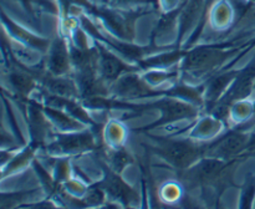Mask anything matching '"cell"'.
Segmentation results:
<instances>
[{
    "label": "cell",
    "instance_id": "ac0fdd59",
    "mask_svg": "<svg viewBox=\"0 0 255 209\" xmlns=\"http://www.w3.org/2000/svg\"><path fill=\"white\" fill-rule=\"evenodd\" d=\"M45 113L47 114V116L50 117V119H52L54 121V123L56 124L57 127H60V128L62 129H77L79 127H81V124L79 123V122H76L74 119V117H70L67 116V114L62 113V112L60 111H56V109L54 108H45L44 109Z\"/></svg>",
    "mask_w": 255,
    "mask_h": 209
},
{
    "label": "cell",
    "instance_id": "9a60e30c",
    "mask_svg": "<svg viewBox=\"0 0 255 209\" xmlns=\"http://www.w3.org/2000/svg\"><path fill=\"white\" fill-rule=\"evenodd\" d=\"M15 1L32 17L36 14V9L57 12V6L54 0H15Z\"/></svg>",
    "mask_w": 255,
    "mask_h": 209
},
{
    "label": "cell",
    "instance_id": "6da1fadb",
    "mask_svg": "<svg viewBox=\"0 0 255 209\" xmlns=\"http://www.w3.org/2000/svg\"><path fill=\"white\" fill-rule=\"evenodd\" d=\"M206 149L189 139H157L153 151L177 169L189 168Z\"/></svg>",
    "mask_w": 255,
    "mask_h": 209
},
{
    "label": "cell",
    "instance_id": "ba28073f",
    "mask_svg": "<svg viewBox=\"0 0 255 209\" xmlns=\"http://www.w3.org/2000/svg\"><path fill=\"white\" fill-rule=\"evenodd\" d=\"M71 62V52L67 50L64 39H55L49 49L47 70L54 76H62L69 71Z\"/></svg>",
    "mask_w": 255,
    "mask_h": 209
},
{
    "label": "cell",
    "instance_id": "f1b7e54d",
    "mask_svg": "<svg viewBox=\"0 0 255 209\" xmlns=\"http://www.w3.org/2000/svg\"><path fill=\"white\" fill-rule=\"evenodd\" d=\"M249 2H252V4H255V0H248Z\"/></svg>",
    "mask_w": 255,
    "mask_h": 209
},
{
    "label": "cell",
    "instance_id": "603a6c76",
    "mask_svg": "<svg viewBox=\"0 0 255 209\" xmlns=\"http://www.w3.org/2000/svg\"><path fill=\"white\" fill-rule=\"evenodd\" d=\"M32 151H34V147H27L26 149L21 152L17 157H15L14 161L11 163H9V171H15L19 167H22L26 164V162L31 158L32 156Z\"/></svg>",
    "mask_w": 255,
    "mask_h": 209
},
{
    "label": "cell",
    "instance_id": "d4e9b609",
    "mask_svg": "<svg viewBox=\"0 0 255 209\" xmlns=\"http://www.w3.org/2000/svg\"><path fill=\"white\" fill-rule=\"evenodd\" d=\"M247 151H255V124L253 127V131L249 133V143Z\"/></svg>",
    "mask_w": 255,
    "mask_h": 209
},
{
    "label": "cell",
    "instance_id": "4316f807",
    "mask_svg": "<svg viewBox=\"0 0 255 209\" xmlns=\"http://www.w3.org/2000/svg\"><path fill=\"white\" fill-rule=\"evenodd\" d=\"M252 46H255V37H254V39L253 40H252V44H251V47Z\"/></svg>",
    "mask_w": 255,
    "mask_h": 209
},
{
    "label": "cell",
    "instance_id": "3957f363",
    "mask_svg": "<svg viewBox=\"0 0 255 209\" xmlns=\"http://www.w3.org/2000/svg\"><path fill=\"white\" fill-rule=\"evenodd\" d=\"M249 134L243 131H233L206 149L209 157L229 159L248 148Z\"/></svg>",
    "mask_w": 255,
    "mask_h": 209
},
{
    "label": "cell",
    "instance_id": "44dd1931",
    "mask_svg": "<svg viewBox=\"0 0 255 209\" xmlns=\"http://www.w3.org/2000/svg\"><path fill=\"white\" fill-rule=\"evenodd\" d=\"M254 197H255V177H252L243 189V194H242V199H241V207H243V208H246V207H251L254 201Z\"/></svg>",
    "mask_w": 255,
    "mask_h": 209
},
{
    "label": "cell",
    "instance_id": "7402d4cb",
    "mask_svg": "<svg viewBox=\"0 0 255 209\" xmlns=\"http://www.w3.org/2000/svg\"><path fill=\"white\" fill-rule=\"evenodd\" d=\"M111 161H112V166H114L115 168L122 169L125 166L131 163L132 159H131V156H129L125 149H119V151H116L114 154H112Z\"/></svg>",
    "mask_w": 255,
    "mask_h": 209
},
{
    "label": "cell",
    "instance_id": "83f0119b",
    "mask_svg": "<svg viewBox=\"0 0 255 209\" xmlns=\"http://www.w3.org/2000/svg\"><path fill=\"white\" fill-rule=\"evenodd\" d=\"M252 96L255 97V84H254V89H253V95H252Z\"/></svg>",
    "mask_w": 255,
    "mask_h": 209
},
{
    "label": "cell",
    "instance_id": "7c38bea8",
    "mask_svg": "<svg viewBox=\"0 0 255 209\" xmlns=\"http://www.w3.org/2000/svg\"><path fill=\"white\" fill-rule=\"evenodd\" d=\"M239 71H229L224 72V74L219 75V76L214 77L208 82V87H207L206 92V100L208 104H214L221 99L222 95L226 92L227 87L231 84H233L234 80L238 76Z\"/></svg>",
    "mask_w": 255,
    "mask_h": 209
},
{
    "label": "cell",
    "instance_id": "4fadbf2b",
    "mask_svg": "<svg viewBox=\"0 0 255 209\" xmlns=\"http://www.w3.org/2000/svg\"><path fill=\"white\" fill-rule=\"evenodd\" d=\"M211 19L216 26H224L228 25L233 19V14L236 12V7H233L229 0H217L212 5L211 10ZM208 12V15H209Z\"/></svg>",
    "mask_w": 255,
    "mask_h": 209
},
{
    "label": "cell",
    "instance_id": "5b68a950",
    "mask_svg": "<svg viewBox=\"0 0 255 209\" xmlns=\"http://www.w3.org/2000/svg\"><path fill=\"white\" fill-rule=\"evenodd\" d=\"M152 106L157 107L162 112L161 118L153 124L148 126V128H154L159 124L168 123V122L177 121V119H183L186 117H194L197 114V109L189 104H184L182 101H177L176 97L168 100H161L156 102Z\"/></svg>",
    "mask_w": 255,
    "mask_h": 209
},
{
    "label": "cell",
    "instance_id": "cb8c5ba5",
    "mask_svg": "<svg viewBox=\"0 0 255 209\" xmlns=\"http://www.w3.org/2000/svg\"><path fill=\"white\" fill-rule=\"evenodd\" d=\"M158 4H159V7L162 9V11L166 12L181 6L182 0H158Z\"/></svg>",
    "mask_w": 255,
    "mask_h": 209
},
{
    "label": "cell",
    "instance_id": "8992f818",
    "mask_svg": "<svg viewBox=\"0 0 255 209\" xmlns=\"http://www.w3.org/2000/svg\"><path fill=\"white\" fill-rule=\"evenodd\" d=\"M95 141L90 132L71 133L60 136L55 142L50 144V151L55 153H77L94 148Z\"/></svg>",
    "mask_w": 255,
    "mask_h": 209
},
{
    "label": "cell",
    "instance_id": "ffe728a7",
    "mask_svg": "<svg viewBox=\"0 0 255 209\" xmlns=\"http://www.w3.org/2000/svg\"><path fill=\"white\" fill-rule=\"evenodd\" d=\"M156 0H109L107 5L120 9H133L137 6H144V5L153 4Z\"/></svg>",
    "mask_w": 255,
    "mask_h": 209
},
{
    "label": "cell",
    "instance_id": "277c9868",
    "mask_svg": "<svg viewBox=\"0 0 255 209\" xmlns=\"http://www.w3.org/2000/svg\"><path fill=\"white\" fill-rule=\"evenodd\" d=\"M228 55L229 52L217 47H198L186 54L183 60V69L188 71L213 69L223 60H226Z\"/></svg>",
    "mask_w": 255,
    "mask_h": 209
},
{
    "label": "cell",
    "instance_id": "d6986e66",
    "mask_svg": "<svg viewBox=\"0 0 255 209\" xmlns=\"http://www.w3.org/2000/svg\"><path fill=\"white\" fill-rule=\"evenodd\" d=\"M168 95L172 97H176V99H184L187 101L191 100V102H196V104H202V99L199 92L196 89L189 86H178L172 89L171 91H168Z\"/></svg>",
    "mask_w": 255,
    "mask_h": 209
},
{
    "label": "cell",
    "instance_id": "7a4b0ae2",
    "mask_svg": "<svg viewBox=\"0 0 255 209\" xmlns=\"http://www.w3.org/2000/svg\"><path fill=\"white\" fill-rule=\"evenodd\" d=\"M227 163L224 159L208 157L202 158L196 166L189 167V169H184L183 181L188 186H199V184H209L217 182L223 173Z\"/></svg>",
    "mask_w": 255,
    "mask_h": 209
},
{
    "label": "cell",
    "instance_id": "2e32d148",
    "mask_svg": "<svg viewBox=\"0 0 255 209\" xmlns=\"http://www.w3.org/2000/svg\"><path fill=\"white\" fill-rule=\"evenodd\" d=\"M9 81L11 86L21 95H26L34 87L32 77L21 71H11V74L9 75Z\"/></svg>",
    "mask_w": 255,
    "mask_h": 209
},
{
    "label": "cell",
    "instance_id": "8fae6325",
    "mask_svg": "<svg viewBox=\"0 0 255 209\" xmlns=\"http://www.w3.org/2000/svg\"><path fill=\"white\" fill-rule=\"evenodd\" d=\"M2 24L6 27V30L9 31V34L11 36H14L15 39H17L19 41L24 42V44L29 45V46L34 47L37 50H46L49 46V41L41 37L36 36V35L31 34L30 31H27L24 27L19 26L15 21H12L9 16L6 15V12L2 11Z\"/></svg>",
    "mask_w": 255,
    "mask_h": 209
},
{
    "label": "cell",
    "instance_id": "484cf974",
    "mask_svg": "<svg viewBox=\"0 0 255 209\" xmlns=\"http://www.w3.org/2000/svg\"><path fill=\"white\" fill-rule=\"evenodd\" d=\"M92 2H95V4H106L109 2V0H91Z\"/></svg>",
    "mask_w": 255,
    "mask_h": 209
},
{
    "label": "cell",
    "instance_id": "5bb4252c",
    "mask_svg": "<svg viewBox=\"0 0 255 209\" xmlns=\"http://www.w3.org/2000/svg\"><path fill=\"white\" fill-rule=\"evenodd\" d=\"M45 82H46L47 89L52 94L56 95V96L71 97L76 94V87H75V85L70 80L65 79V77L54 76L52 75V77H46Z\"/></svg>",
    "mask_w": 255,
    "mask_h": 209
},
{
    "label": "cell",
    "instance_id": "9c48e42d",
    "mask_svg": "<svg viewBox=\"0 0 255 209\" xmlns=\"http://www.w3.org/2000/svg\"><path fill=\"white\" fill-rule=\"evenodd\" d=\"M97 66H99L100 74L104 80L115 81L120 79L124 72L128 71V66L117 59L115 55L105 50L104 47H100L99 50V60H97Z\"/></svg>",
    "mask_w": 255,
    "mask_h": 209
},
{
    "label": "cell",
    "instance_id": "30bf717a",
    "mask_svg": "<svg viewBox=\"0 0 255 209\" xmlns=\"http://www.w3.org/2000/svg\"><path fill=\"white\" fill-rule=\"evenodd\" d=\"M100 188L106 191L110 196H112L114 198H117L124 204L131 203V201H133L136 198V193H134L133 189L129 186H127L122 181L121 177L112 173V172H109L106 174L104 182L100 184Z\"/></svg>",
    "mask_w": 255,
    "mask_h": 209
},
{
    "label": "cell",
    "instance_id": "e0dca14e",
    "mask_svg": "<svg viewBox=\"0 0 255 209\" xmlns=\"http://www.w3.org/2000/svg\"><path fill=\"white\" fill-rule=\"evenodd\" d=\"M183 56H186V52L176 50V51L166 52V54H161L156 57H151V59L144 60L142 64L151 67H166L168 66V65H172L173 62H176L177 60L182 59Z\"/></svg>",
    "mask_w": 255,
    "mask_h": 209
},
{
    "label": "cell",
    "instance_id": "52a82bcc",
    "mask_svg": "<svg viewBox=\"0 0 255 209\" xmlns=\"http://www.w3.org/2000/svg\"><path fill=\"white\" fill-rule=\"evenodd\" d=\"M115 92L121 97H129V99H136V97H148L156 96L159 92L153 91L148 85L144 84L137 75L127 74L122 75L115 86Z\"/></svg>",
    "mask_w": 255,
    "mask_h": 209
}]
</instances>
